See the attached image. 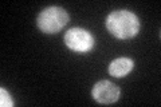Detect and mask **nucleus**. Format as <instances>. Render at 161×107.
<instances>
[{
    "mask_svg": "<svg viewBox=\"0 0 161 107\" xmlns=\"http://www.w3.org/2000/svg\"><path fill=\"white\" fill-rule=\"evenodd\" d=\"M106 28L117 39H132L140 31V20L133 12L118 9L106 18Z\"/></svg>",
    "mask_w": 161,
    "mask_h": 107,
    "instance_id": "1",
    "label": "nucleus"
},
{
    "mask_svg": "<svg viewBox=\"0 0 161 107\" xmlns=\"http://www.w3.org/2000/svg\"><path fill=\"white\" fill-rule=\"evenodd\" d=\"M70 15L62 7H47L38 15V28L44 34H57L69 23Z\"/></svg>",
    "mask_w": 161,
    "mask_h": 107,
    "instance_id": "2",
    "label": "nucleus"
},
{
    "mask_svg": "<svg viewBox=\"0 0 161 107\" xmlns=\"http://www.w3.org/2000/svg\"><path fill=\"white\" fill-rule=\"evenodd\" d=\"M64 44L74 52L85 54L94 47V36L83 28H71L64 35Z\"/></svg>",
    "mask_w": 161,
    "mask_h": 107,
    "instance_id": "3",
    "label": "nucleus"
},
{
    "mask_svg": "<svg viewBox=\"0 0 161 107\" xmlns=\"http://www.w3.org/2000/svg\"><path fill=\"white\" fill-rule=\"evenodd\" d=\"M119 87L110 80H99L94 84L92 96L101 104H113L119 99Z\"/></svg>",
    "mask_w": 161,
    "mask_h": 107,
    "instance_id": "4",
    "label": "nucleus"
},
{
    "mask_svg": "<svg viewBox=\"0 0 161 107\" xmlns=\"http://www.w3.org/2000/svg\"><path fill=\"white\" fill-rule=\"evenodd\" d=\"M134 68V62L130 58H117L109 64V72L114 78H124Z\"/></svg>",
    "mask_w": 161,
    "mask_h": 107,
    "instance_id": "5",
    "label": "nucleus"
},
{
    "mask_svg": "<svg viewBox=\"0 0 161 107\" xmlns=\"http://www.w3.org/2000/svg\"><path fill=\"white\" fill-rule=\"evenodd\" d=\"M0 95H2L0 96V106L2 107H12L14 106V102L11 99V96H9V93L4 87L0 88Z\"/></svg>",
    "mask_w": 161,
    "mask_h": 107,
    "instance_id": "6",
    "label": "nucleus"
}]
</instances>
